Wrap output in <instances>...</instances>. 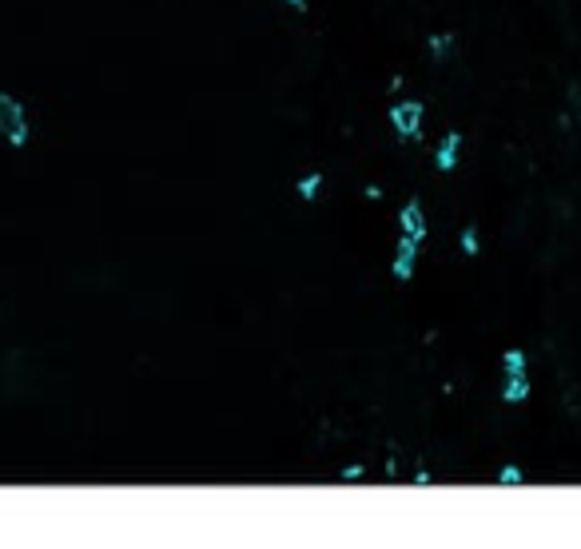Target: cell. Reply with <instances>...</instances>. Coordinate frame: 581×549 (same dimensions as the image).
<instances>
[{"label":"cell","instance_id":"obj_13","mask_svg":"<svg viewBox=\"0 0 581 549\" xmlns=\"http://www.w3.org/2000/svg\"><path fill=\"white\" fill-rule=\"evenodd\" d=\"M283 4H287V8H294V12H307L310 0H283Z\"/></svg>","mask_w":581,"mask_h":549},{"label":"cell","instance_id":"obj_5","mask_svg":"<svg viewBox=\"0 0 581 549\" xmlns=\"http://www.w3.org/2000/svg\"><path fill=\"white\" fill-rule=\"evenodd\" d=\"M458 156H462V135L458 132H446L434 148V167L438 172H454L458 167Z\"/></svg>","mask_w":581,"mask_h":549},{"label":"cell","instance_id":"obj_2","mask_svg":"<svg viewBox=\"0 0 581 549\" xmlns=\"http://www.w3.org/2000/svg\"><path fill=\"white\" fill-rule=\"evenodd\" d=\"M422 119H426V108H422L418 100L390 103V124H394V132L402 135V140H418V135H422Z\"/></svg>","mask_w":581,"mask_h":549},{"label":"cell","instance_id":"obj_10","mask_svg":"<svg viewBox=\"0 0 581 549\" xmlns=\"http://www.w3.org/2000/svg\"><path fill=\"white\" fill-rule=\"evenodd\" d=\"M522 482H525V469H522V466H514V461L498 469V485H522Z\"/></svg>","mask_w":581,"mask_h":549},{"label":"cell","instance_id":"obj_1","mask_svg":"<svg viewBox=\"0 0 581 549\" xmlns=\"http://www.w3.org/2000/svg\"><path fill=\"white\" fill-rule=\"evenodd\" d=\"M0 140H4L8 148H24V143H28V111L8 92H0Z\"/></svg>","mask_w":581,"mask_h":549},{"label":"cell","instance_id":"obj_4","mask_svg":"<svg viewBox=\"0 0 581 549\" xmlns=\"http://www.w3.org/2000/svg\"><path fill=\"white\" fill-rule=\"evenodd\" d=\"M398 231L402 235H410V239H426V211H422V203L418 199H406L402 203V211H398Z\"/></svg>","mask_w":581,"mask_h":549},{"label":"cell","instance_id":"obj_11","mask_svg":"<svg viewBox=\"0 0 581 549\" xmlns=\"http://www.w3.org/2000/svg\"><path fill=\"white\" fill-rule=\"evenodd\" d=\"M478 247H482V243H478V227H466V231H462V251L478 255Z\"/></svg>","mask_w":581,"mask_h":549},{"label":"cell","instance_id":"obj_7","mask_svg":"<svg viewBox=\"0 0 581 549\" xmlns=\"http://www.w3.org/2000/svg\"><path fill=\"white\" fill-rule=\"evenodd\" d=\"M454 44H458V36H454V32H434V36L426 40V48H430V56H434V60H446Z\"/></svg>","mask_w":581,"mask_h":549},{"label":"cell","instance_id":"obj_9","mask_svg":"<svg viewBox=\"0 0 581 549\" xmlns=\"http://www.w3.org/2000/svg\"><path fill=\"white\" fill-rule=\"evenodd\" d=\"M501 370L506 374H525L530 370V358H525L522 350H506V355H501Z\"/></svg>","mask_w":581,"mask_h":549},{"label":"cell","instance_id":"obj_8","mask_svg":"<svg viewBox=\"0 0 581 549\" xmlns=\"http://www.w3.org/2000/svg\"><path fill=\"white\" fill-rule=\"evenodd\" d=\"M318 187H323V172H307L299 183H294V191H299V199H318Z\"/></svg>","mask_w":581,"mask_h":549},{"label":"cell","instance_id":"obj_12","mask_svg":"<svg viewBox=\"0 0 581 549\" xmlns=\"http://www.w3.org/2000/svg\"><path fill=\"white\" fill-rule=\"evenodd\" d=\"M366 474V466H347L342 469V477H347V482H355V477H363Z\"/></svg>","mask_w":581,"mask_h":549},{"label":"cell","instance_id":"obj_6","mask_svg":"<svg viewBox=\"0 0 581 549\" xmlns=\"http://www.w3.org/2000/svg\"><path fill=\"white\" fill-rule=\"evenodd\" d=\"M501 398H506V402H525V398H530V374H506Z\"/></svg>","mask_w":581,"mask_h":549},{"label":"cell","instance_id":"obj_3","mask_svg":"<svg viewBox=\"0 0 581 549\" xmlns=\"http://www.w3.org/2000/svg\"><path fill=\"white\" fill-rule=\"evenodd\" d=\"M418 239L410 235H398L394 243V259H390V275L398 278V283H406V278H414V267H418Z\"/></svg>","mask_w":581,"mask_h":549}]
</instances>
